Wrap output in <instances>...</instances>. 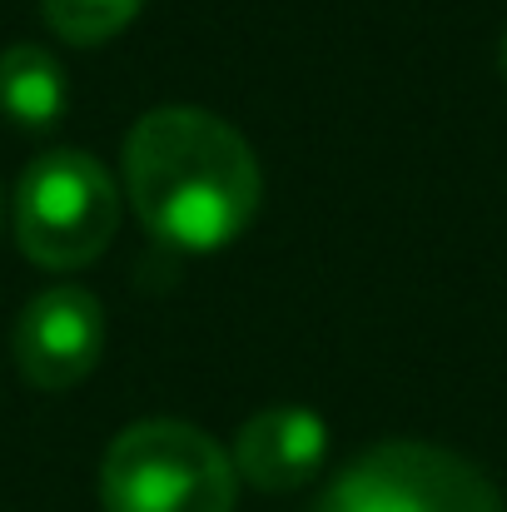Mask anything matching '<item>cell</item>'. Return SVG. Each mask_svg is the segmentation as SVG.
<instances>
[{
    "label": "cell",
    "instance_id": "9c48e42d",
    "mask_svg": "<svg viewBox=\"0 0 507 512\" xmlns=\"http://www.w3.org/2000/svg\"><path fill=\"white\" fill-rule=\"evenodd\" d=\"M498 70H503V80H507V30H503V50H498Z\"/></svg>",
    "mask_w": 507,
    "mask_h": 512
},
{
    "label": "cell",
    "instance_id": "8992f818",
    "mask_svg": "<svg viewBox=\"0 0 507 512\" xmlns=\"http://www.w3.org/2000/svg\"><path fill=\"white\" fill-rule=\"evenodd\" d=\"M329 453V428L314 408H264L234 438V473L259 493H294L304 488Z\"/></svg>",
    "mask_w": 507,
    "mask_h": 512
},
{
    "label": "cell",
    "instance_id": "7a4b0ae2",
    "mask_svg": "<svg viewBox=\"0 0 507 512\" xmlns=\"http://www.w3.org/2000/svg\"><path fill=\"white\" fill-rule=\"evenodd\" d=\"M239 473L229 453L179 418L125 428L100 463L105 512H234Z\"/></svg>",
    "mask_w": 507,
    "mask_h": 512
},
{
    "label": "cell",
    "instance_id": "ba28073f",
    "mask_svg": "<svg viewBox=\"0 0 507 512\" xmlns=\"http://www.w3.org/2000/svg\"><path fill=\"white\" fill-rule=\"evenodd\" d=\"M145 0H40L50 30L70 45H100L110 35H120Z\"/></svg>",
    "mask_w": 507,
    "mask_h": 512
},
{
    "label": "cell",
    "instance_id": "3957f363",
    "mask_svg": "<svg viewBox=\"0 0 507 512\" xmlns=\"http://www.w3.org/2000/svg\"><path fill=\"white\" fill-rule=\"evenodd\" d=\"M120 224L115 179L95 155H40L15 189V239L40 269H80L105 254Z\"/></svg>",
    "mask_w": 507,
    "mask_h": 512
},
{
    "label": "cell",
    "instance_id": "6da1fadb",
    "mask_svg": "<svg viewBox=\"0 0 507 512\" xmlns=\"http://www.w3.org/2000/svg\"><path fill=\"white\" fill-rule=\"evenodd\" d=\"M125 184L140 224L179 254L234 244L259 214V160L249 140L209 110H150L125 140Z\"/></svg>",
    "mask_w": 507,
    "mask_h": 512
},
{
    "label": "cell",
    "instance_id": "5b68a950",
    "mask_svg": "<svg viewBox=\"0 0 507 512\" xmlns=\"http://www.w3.org/2000/svg\"><path fill=\"white\" fill-rule=\"evenodd\" d=\"M105 353V309L90 289L60 284L25 304L15 319V368L25 383L60 393L95 373Z\"/></svg>",
    "mask_w": 507,
    "mask_h": 512
},
{
    "label": "cell",
    "instance_id": "277c9868",
    "mask_svg": "<svg viewBox=\"0 0 507 512\" xmlns=\"http://www.w3.org/2000/svg\"><path fill=\"white\" fill-rule=\"evenodd\" d=\"M314 512H503V498L478 463L398 438L353 458Z\"/></svg>",
    "mask_w": 507,
    "mask_h": 512
},
{
    "label": "cell",
    "instance_id": "52a82bcc",
    "mask_svg": "<svg viewBox=\"0 0 507 512\" xmlns=\"http://www.w3.org/2000/svg\"><path fill=\"white\" fill-rule=\"evenodd\" d=\"M0 110L20 130H55L65 115V70L40 45H10L0 55Z\"/></svg>",
    "mask_w": 507,
    "mask_h": 512
}]
</instances>
